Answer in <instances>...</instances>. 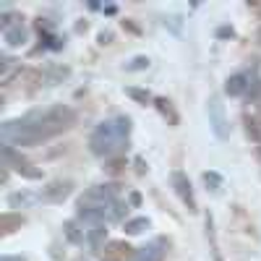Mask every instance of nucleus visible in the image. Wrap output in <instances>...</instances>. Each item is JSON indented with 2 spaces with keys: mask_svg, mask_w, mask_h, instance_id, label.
<instances>
[{
  "mask_svg": "<svg viewBox=\"0 0 261 261\" xmlns=\"http://www.w3.org/2000/svg\"><path fill=\"white\" fill-rule=\"evenodd\" d=\"M76 123V113L65 105H53L47 110H34L18 120H8L0 125V139L6 146H34L47 141Z\"/></svg>",
  "mask_w": 261,
  "mask_h": 261,
  "instance_id": "obj_1",
  "label": "nucleus"
},
{
  "mask_svg": "<svg viewBox=\"0 0 261 261\" xmlns=\"http://www.w3.org/2000/svg\"><path fill=\"white\" fill-rule=\"evenodd\" d=\"M76 209H79V220L105 225V222L120 220L128 206L118 201V186H92L89 191H84Z\"/></svg>",
  "mask_w": 261,
  "mask_h": 261,
  "instance_id": "obj_2",
  "label": "nucleus"
},
{
  "mask_svg": "<svg viewBox=\"0 0 261 261\" xmlns=\"http://www.w3.org/2000/svg\"><path fill=\"white\" fill-rule=\"evenodd\" d=\"M128 134H130V120L128 118H115L105 120L94 128V134L89 136V149L97 157H113L128 146Z\"/></svg>",
  "mask_w": 261,
  "mask_h": 261,
  "instance_id": "obj_3",
  "label": "nucleus"
},
{
  "mask_svg": "<svg viewBox=\"0 0 261 261\" xmlns=\"http://www.w3.org/2000/svg\"><path fill=\"white\" fill-rule=\"evenodd\" d=\"M0 157H3V167L16 170L18 175H24V178H29V180H39V178H42V170H34L32 162H27L21 154H16L13 146H6V144H3V149H0Z\"/></svg>",
  "mask_w": 261,
  "mask_h": 261,
  "instance_id": "obj_4",
  "label": "nucleus"
},
{
  "mask_svg": "<svg viewBox=\"0 0 261 261\" xmlns=\"http://www.w3.org/2000/svg\"><path fill=\"white\" fill-rule=\"evenodd\" d=\"M206 110H209V125H212V130H214V136L225 141V139L230 136V125H227V118H225V105H222V99H220V97H212Z\"/></svg>",
  "mask_w": 261,
  "mask_h": 261,
  "instance_id": "obj_5",
  "label": "nucleus"
},
{
  "mask_svg": "<svg viewBox=\"0 0 261 261\" xmlns=\"http://www.w3.org/2000/svg\"><path fill=\"white\" fill-rule=\"evenodd\" d=\"M99 253H102L105 261H134V256H136V251L130 248L125 241H110V243H105Z\"/></svg>",
  "mask_w": 261,
  "mask_h": 261,
  "instance_id": "obj_6",
  "label": "nucleus"
},
{
  "mask_svg": "<svg viewBox=\"0 0 261 261\" xmlns=\"http://www.w3.org/2000/svg\"><path fill=\"white\" fill-rule=\"evenodd\" d=\"M172 186H175V193L180 196V201L188 206V212H199V206H196V199H193L191 180L183 175V172H172Z\"/></svg>",
  "mask_w": 261,
  "mask_h": 261,
  "instance_id": "obj_7",
  "label": "nucleus"
},
{
  "mask_svg": "<svg viewBox=\"0 0 261 261\" xmlns=\"http://www.w3.org/2000/svg\"><path fill=\"white\" fill-rule=\"evenodd\" d=\"M165 253H167V241H162V238H160V241L139 248L136 256H134V261H162Z\"/></svg>",
  "mask_w": 261,
  "mask_h": 261,
  "instance_id": "obj_8",
  "label": "nucleus"
},
{
  "mask_svg": "<svg viewBox=\"0 0 261 261\" xmlns=\"http://www.w3.org/2000/svg\"><path fill=\"white\" fill-rule=\"evenodd\" d=\"M71 188H73L71 180H55V183H50L45 191H42V199L45 201H63L65 196L71 193Z\"/></svg>",
  "mask_w": 261,
  "mask_h": 261,
  "instance_id": "obj_9",
  "label": "nucleus"
},
{
  "mask_svg": "<svg viewBox=\"0 0 261 261\" xmlns=\"http://www.w3.org/2000/svg\"><path fill=\"white\" fill-rule=\"evenodd\" d=\"M21 225H24V217L21 214H11L6 212L3 217H0V235H11L13 230H18Z\"/></svg>",
  "mask_w": 261,
  "mask_h": 261,
  "instance_id": "obj_10",
  "label": "nucleus"
},
{
  "mask_svg": "<svg viewBox=\"0 0 261 261\" xmlns=\"http://www.w3.org/2000/svg\"><path fill=\"white\" fill-rule=\"evenodd\" d=\"M3 37H6V45L8 47H21L27 42V32H24V27H21V24H13L11 29H6Z\"/></svg>",
  "mask_w": 261,
  "mask_h": 261,
  "instance_id": "obj_11",
  "label": "nucleus"
},
{
  "mask_svg": "<svg viewBox=\"0 0 261 261\" xmlns=\"http://www.w3.org/2000/svg\"><path fill=\"white\" fill-rule=\"evenodd\" d=\"M246 89H248V79H246L243 73L230 76V79H227V84H225V92H227L230 97H241Z\"/></svg>",
  "mask_w": 261,
  "mask_h": 261,
  "instance_id": "obj_12",
  "label": "nucleus"
},
{
  "mask_svg": "<svg viewBox=\"0 0 261 261\" xmlns=\"http://www.w3.org/2000/svg\"><path fill=\"white\" fill-rule=\"evenodd\" d=\"M154 107L162 113V118H167L170 125H178V113L172 110V102H170V99H165V97H154Z\"/></svg>",
  "mask_w": 261,
  "mask_h": 261,
  "instance_id": "obj_13",
  "label": "nucleus"
},
{
  "mask_svg": "<svg viewBox=\"0 0 261 261\" xmlns=\"http://www.w3.org/2000/svg\"><path fill=\"white\" fill-rule=\"evenodd\" d=\"M243 123H246V134L261 146V120L253 115H243Z\"/></svg>",
  "mask_w": 261,
  "mask_h": 261,
  "instance_id": "obj_14",
  "label": "nucleus"
},
{
  "mask_svg": "<svg viewBox=\"0 0 261 261\" xmlns=\"http://www.w3.org/2000/svg\"><path fill=\"white\" fill-rule=\"evenodd\" d=\"M13 71L18 73V68L13 65V60H11V58H0V81H3L6 86L11 84V76H13Z\"/></svg>",
  "mask_w": 261,
  "mask_h": 261,
  "instance_id": "obj_15",
  "label": "nucleus"
},
{
  "mask_svg": "<svg viewBox=\"0 0 261 261\" xmlns=\"http://www.w3.org/2000/svg\"><path fill=\"white\" fill-rule=\"evenodd\" d=\"M146 227H149L146 217H139V220H128V222H125V232H128V235H139V232H144Z\"/></svg>",
  "mask_w": 261,
  "mask_h": 261,
  "instance_id": "obj_16",
  "label": "nucleus"
},
{
  "mask_svg": "<svg viewBox=\"0 0 261 261\" xmlns=\"http://www.w3.org/2000/svg\"><path fill=\"white\" fill-rule=\"evenodd\" d=\"M125 94H128L130 99L141 102V105H146V102H154V97H151L149 92H144V89H134V86H130V89H125Z\"/></svg>",
  "mask_w": 261,
  "mask_h": 261,
  "instance_id": "obj_17",
  "label": "nucleus"
},
{
  "mask_svg": "<svg viewBox=\"0 0 261 261\" xmlns=\"http://www.w3.org/2000/svg\"><path fill=\"white\" fill-rule=\"evenodd\" d=\"M204 183H206L209 191H214V193H220V188H222V178L217 175V172H204Z\"/></svg>",
  "mask_w": 261,
  "mask_h": 261,
  "instance_id": "obj_18",
  "label": "nucleus"
},
{
  "mask_svg": "<svg viewBox=\"0 0 261 261\" xmlns=\"http://www.w3.org/2000/svg\"><path fill=\"white\" fill-rule=\"evenodd\" d=\"M8 201H11V206H24V204L37 201V196H32V193H13Z\"/></svg>",
  "mask_w": 261,
  "mask_h": 261,
  "instance_id": "obj_19",
  "label": "nucleus"
},
{
  "mask_svg": "<svg viewBox=\"0 0 261 261\" xmlns=\"http://www.w3.org/2000/svg\"><path fill=\"white\" fill-rule=\"evenodd\" d=\"M125 68L128 71H144V68H149V58H134Z\"/></svg>",
  "mask_w": 261,
  "mask_h": 261,
  "instance_id": "obj_20",
  "label": "nucleus"
},
{
  "mask_svg": "<svg viewBox=\"0 0 261 261\" xmlns=\"http://www.w3.org/2000/svg\"><path fill=\"white\" fill-rule=\"evenodd\" d=\"M123 165H125V160H113L110 165H107V172H113V175H118V172L123 170Z\"/></svg>",
  "mask_w": 261,
  "mask_h": 261,
  "instance_id": "obj_21",
  "label": "nucleus"
},
{
  "mask_svg": "<svg viewBox=\"0 0 261 261\" xmlns=\"http://www.w3.org/2000/svg\"><path fill=\"white\" fill-rule=\"evenodd\" d=\"M110 39H113L110 32H102V34H99V42H102V45H110Z\"/></svg>",
  "mask_w": 261,
  "mask_h": 261,
  "instance_id": "obj_22",
  "label": "nucleus"
},
{
  "mask_svg": "<svg viewBox=\"0 0 261 261\" xmlns=\"http://www.w3.org/2000/svg\"><path fill=\"white\" fill-rule=\"evenodd\" d=\"M130 204L139 206V204H141V196H139V193H130Z\"/></svg>",
  "mask_w": 261,
  "mask_h": 261,
  "instance_id": "obj_23",
  "label": "nucleus"
},
{
  "mask_svg": "<svg viewBox=\"0 0 261 261\" xmlns=\"http://www.w3.org/2000/svg\"><path fill=\"white\" fill-rule=\"evenodd\" d=\"M0 261H24V258H21V256H3Z\"/></svg>",
  "mask_w": 261,
  "mask_h": 261,
  "instance_id": "obj_24",
  "label": "nucleus"
},
{
  "mask_svg": "<svg viewBox=\"0 0 261 261\" xmlns=\"http://www.w3.org/2000/svg\"><path fill=\"white\" fill-rule=\"evenodd\" d=\"M220 37H232V29H227V27H225V29H220Z\"/></svg>",
  "mask_w": 261,
  "mask_h": 261,
  "instance_id": "obj_25",
  "label": "nucleus"
},
{
  "mask_svg": "<svg viewBox=\"0 0 261 261\" xmlns=\"http://www.w3.org/2000/svg\"><path fill=\"white\" fill-rule=\"evenodd\" d=\"M256 13H258V16H261V6H256Z\"/></svg>",
  "mask_w": 261,
  "mask_h": 261,
  "instance_id": "obj_26",
  "label": "nucleus"
},
{
  "mask_svg": "<svg viewBox=\"0 0 261 261\" xmlns=\"http://www.w3.org/2000/svg\"><path fill=\"white\" fill-rule=\"evenodd\" d=\"M258 42H261V29H258Z\"/></svg>",
  "mask_w": 261,
  "mask_h": 261,
  "instance_id": "obj_27",
  "label": "nucleus"
},
{
  "mask_svg": "<svg viewBox=\"0 0 261 261\" xmlns=\"http://www.w3.org/2000/svg\"><path fill=\"white\" fill-rule=\"evenodd\" d=\"M258 157H261V146H258Z\"/></svg>",
  "mask_w": 261,
  "mask_h": 261,
  "instance_id": "obj_28",
  "label": "nucleus"
}]
</instances>
